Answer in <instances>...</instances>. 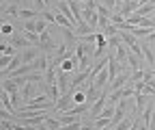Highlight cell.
Here are the masks:
<instances>
[{"label": "cell", "instance_id": "36", "mask_svg": "<svg viewBox=\"0 0 155 130\" xmlns=\"http://www.w3.org/2000/svg\"><path fill=\"white\" fill-rule=\"evenodd\" d=\"M140 130H151V128H149L147 124H140Z\"/></svg>", "mask_w": 155, "mask_h": 130}, {"label": "cell", "instance_id": "26", "mask_svg": "<svg viewBox=\"0 0 155 130\" xmlns=\"http://www.w3.org/2000/svg\"><path fill=\"white\" fill-rule=\"evenodd\" d=\"M131 124H134V121H131L129 117H125V119H123V121H121L119 126H114L112 130H129V126H131Z\"/></svg>", "mask_w": 155, "mask_h": 130}, {"label": "cell", "instance_id": "9", "mask_svg": "<svg viewBox=\"0 0 155 130\" xmlns=\"http://www.w3.org/2000/svg\"><path fill=\"white\" fill-rule=\"evenodd\" d=\"M39 48L41 50H52L54 48V41H52V37H50V30H43V33H39Z\"/></svg>", "mask_w": 155, "mask_h": 130}, {"label": "cell", "instance_id": "3", "mask_svg": "<svg viewBox=\"0 0 155 130\" xmlns=\"http://www.w3.org/2000/svg\"><path fill=\"white\" fill-rule=\"evenodd\" d=\"M134 96H136L134 87H123V89H116V91H112V93H108V102L112 104V102H119L123 98H134Z\"/></svg>", "mask_w": 155, "mask_h": 130}, {"label": "cell", "instance_id": "16", "mask_svg": "<svg viewBox=\"0 0 155 130\" xmlns=\"http://www.w3.org/2000/svg\"><path fill=\"white\" fill-rule=\"evenodd\" d=\"M142 50H144L147 65H151V69H155V54H153V50H151V48H147V46H142Z\"/></svg>", "mask_w": 155, "mask_h": 130}, {"label": "cell", "instance_id": "11", "mask_svg": "<svg viewBox=\"0 0 155 130\" xmlns=\"http://www.w3.org/2000/svg\"><path fill=\"white\" fill-rule=\"evenodd\" d=\"M127 65H129L131 72H138V69H142V59H138V57L129 50V52H127Z\"/></svg>", "mask_w": 155, "mask_h": 130}, {"label": "cell", "instance_id": "2", "mask_svg": "<svg viewBox=\"0 0 155 130\" xmlns=\"http://www.w3.org/2000/svg\"><path fill=\"white\" fill-rule=\"evenodd\" d=\"M106 102H108V91L104 89V93H101L99 98H97V100L93 102V106H91V111H88V115H86V117L95 121L97 117H99V115L104 113V108H106Z\"/></svg>", "mask_w": 155, "mask_h": 130}, {"label": "cell", "instance_id": "34", "mask_svg": "<svg viewBox=\"0 0 155 130\" xmlns=\"http://www.w3.org/2000/svg\"><path fill=\"white\" fill-rule=\"evenodd\" d=\"M151 130H155V111H153V115H151V124H149Z\"/></svg>", "mask_w": 155, "mask_h": 130}, {"label": "cell", "instance_id": "22", "mask_svg": "<svg viewBox=\"0 0 155 130\" xmlns=\"http://www.w3.org/2000/svg\"><path fill=\"white\" fill-rule=\"evenodd\" d=\"M153 111H155L153 106H147V108H144V113H142V124H147V126L151 124V115H153Z\"/></svg>", "mask_w": 155, "mask_h": 130}, {"label": "cell", "instance_id": "4", "mask_svg": "<svg viewBox=\"0 0 155 130\" xmlns=\"http://www.w3.org/2000/svg\"><path fill=\"white\" fill-rule=\"evenodd\" d=\"M138 9H140V2H136V0H125V2L121 5V11H119V13L127 20V17H131Z\"/></svg>", "mask_w": 155, "mask_h": 130}, {"label": "cell", "instance_id": "42", "mask_svg": "<svg viewBox=\"0 0 155 130\" xmlns=\"http://www.w3.org/2000/svg\"><path fill=\"white\" fill-rule=\"evenodd\" d=\"M151 5H155V0H151Z\"/></svg>", "mask_w": 155, "mask_h": 130}, {"label": "cell", "instance_id": "21", "mask_svg": "<svg viewBox=\"0 0 155 130\" xmlns=\"http://www.w3.org/2000/svg\"><path fill=\"white\" fill-rule=\"evenodd\" d=\"M106 37H114V35H119V26H114V24H110V26H106L104 30H101Z\"/></svg>", "mask_w": 155, "mask_h": 130}, {"label": "cell", "instance_id": "1", "mask_svg": "<svg viewBox=\"0 0 155 130\" xmlns=\"http://www.w3.org/2000/svg\"><path fill=\"white\" fill-rule=\"evenodd\" d=\"M93 46L91 44H78L75 46V57L80 61V69L82 72H91L88 65H91V57H95V50H91Z\"/></svg>", "mask_w": 155, "mask_h": 130}, {"label": "cell", "instance_id": "25", "mask_svg": "<svg viewBox=\"0 0 155 130\" xmlns=\"http://www.w3.org/2000/svg\"><path fill=\"white\" fill-rule=\"evenodd\" d=\"M142 78H144V69H138V72H131V80H129V83H131V85H134V83H140Z\"/></svg>", "mask_w": 155, "mask_h": 130}, {"label": "cell", "instance_id": "8", "mask_svg": "<svg viewBox=\"0 0 155 130\" xmlns=\"http://www.w3.org/2000/svg\"><path fill=\"white\" fill-rule=\"evenodd\" d=\"M9 44H11L13 48H19V50H26V48L32 46L26 35H11V41H9Z\"/></svg>", "mask_w": 155, "mask_h": 130}, {"label": "cell", "instance_id": "29", "mask_svg": "<svg viewBox=\"0 0 155 130\" xmlns=\"http://www.w3.org/2000/svg\"><path fill=\"white\" fill-rule=\"evenodd\" d=\"M0 128H2V130H15V124H13V121H9V119H2Z\"/></svg>", "mask_w": 155, "mask_h": 130}, {"label": "cell", "instance_id": "15", "mask_svg": "<svg viewBox=\"0 0 155 130\" xmlns=\"http://www.w3.org/2000/svg\"><path fill=\"white\" fill-rule=\"evenodd\" d=\"M153 11H155V5H151V2H149V5H142V7H140L138 11L134 13V15H140V17H149V15H151Z\"/></svg>", "mask_w": 155, "mask_h": 130}, {"label": "cell", "instance_id": "40", "mask_svg": "<svg viewBox=\"0 0 155 130\" xmlns=\"http://www.w3.org/2000/svg\"><path fill=\"white\" fill-rule=\"evenodd\" d=\"M43 2H45V5H50V2H52V0H43Z\"/></svg>", "mask_w": 155, "mask_h": 130}, {"label": "cell", "instance_id": "23", "mask_svg": "<svg viewBox=\"0 0 155 130\" xmlns=\"http://www.w3.org/2000/svg\"><path fill=\"white\" fill-rule=\"evenodd\" d=\"M24 35L30 39V44H32V46H37V48H39V41H41V39H39V33H28V30H24Z\"/></svg>", "mask_w": 155, "mask_h": 130}, {"label": "cell", "instance_id": "35", "mask_svg": "<svg viewBox=\"0 0 155 130\" xmlns=\"http://www.w3.org/2000/svg\"><path fill=\"white\" fill-rule=\"evenodd\" d=\"M149 41H155V30H153V33L149 35Z\"/></svg>", "mask_w": 155, "mask_h": 130}, {"label": "cell", "instance_id": "20", "mask_svg": "<svg viewBox=\"0 0 155 130\" xmlns=\"http://www.w3.org/2000/svg\"><path fill=\"white\" fill-rule=\"evenodd\" d=\"M61 130H82V119L71 121V124H65V126H61Z\"/></svg>", "mask_w": 155, "mask_h": 130}, {"label": "cell", "instance_id": "24", "mask_svg": "<svg viewBox=\"0 0 155 130\" xmlns=\"http://www.w3.org/2000/svg\"><path fill=\"white\" fill-rule=\"evenodd\" d=\"M97 13H99V15H104V17H112V13H110V9L106 7V5H99V2H97Z\"/></svg>", "mask_w": 155, "mask_h": 130}, {"label": "cell", "instance_id": "33", "mask_svg": "<svg viewBox=\"0 0 155 130\" xmlns=\"http://www.w3.org/2000/svg\"><path fill=\"white\" fill-rule=\"evenodd\" d=\"M37 128H39V130H52V128H50V126H48V124H45V121H41V124H39V126H37Z\"/></svg>", "mask_w": 155, "mask_h": 130}, {"label": "cell", "instance_id": "37", "mask_svg": "<svg viewBox=\"0 0 155 130\" xmlns=\"http://www.w3.org/2000/svg\"><path fill=\"white\" fill-rule=\"evenodd\" d=\"M9 2H11V5H19V2H22V0H9Z\"/></svg>", "mask_w": 155, "mask_h": 130}, {"label": "cell", "instance_id": "43", "mask_svg": "<svg viewBox=\"0 0 155 130\" xmlns=\"http://www.w3.org/2000/svg\"><path fill=\"white\" fill-rule=\"evenodd\" d=\"M153 78H155V72H153Z\"/></svg>", "mask_w": 155, "mask_h": 130}, {"label": "cell", "instance_id": "5", "mask_svg": "<svg viewBox=\"0 0 155 130\" xmlns=\"http://www.w3.org/2000/svg\"><path fill=\"white\" fill-rule=\"evenodd\" d=\"M131 80V76H127V74H119V76H116L112 83H108V93H112V91H116V89H123L125 87V83H129Z\"/></svg>", "mask_w": 155, "mask_h": 130}, {"label": "cell", "instance_id": "10", "mask_svg": "<svg viewBox=\"0 0 155 130\" xmlns=\"http://www.w3.org/2000/svg\"><path fill=\"white\" fill-rule=\"evenodd\" d=\"M2 89L7 91V93H11V96H17L19 85H17V80H15V78H5V80H2Z\"/></svg>", "mask_w": 155, "mask_h": 130}, {"label": "cell", "instance_id": "41", "mask_svg": "<svg viewBox=\"0 0 155 130\" xmlns=\"http://www.w3.org/2000/svg\"><path fill=\"white\" fill-rule=\"evenodd\" d=\"M78 2H88V0H78Z\"/></svg>", "mask_w": 155, "mask_h": 130}, {"label": "cell", "instance_id": "30", "mask_svg": "<svg viewBox=\"0 0 155 130\" xmlns=\"http://www.w3.org/2000/svg\"><path fill=\"white\" fill-rule=\"evenodd\" d=\"M32 2H35V7H37V11H45V2H43V0H32Z\"/></svg>", "mask_w": 155, "mask_h": 130}, {"label": "cell", "instance_id": "27", "mask_svg": "<svg viewBox=\"0 0 155 130\" xmlns=\"http://www.w3.org/2000/svg\"><path fill=\"white\" fill-rule=\"evenodd\" d=\"M123 39H121V35H114V37H108V48H116Z\"/></svg>", "mask_w": 155, "mask_h": 130}, {"label": "cell", "instance_id": "39", "mask_svg": "<svg viewBox=\"0 0 155 130\" xmlns=\"http://www.w3.org/2000/svg\"><path fill=\"white\" fill-rule=\"evenodd\" d=\"M123 2H125V0H116V5H123Z\"/></svg>", "mask_w": 155, "mask_h": 130}, {"label": "cell", "instance_id": "38", "mask_svg": "<svg viewBox=\"0 0 155 130\" xmlns=\"http://www.w3.org/2000/svg\"><path fill=\"white\" fill-rule=\"evenodd\" d=\"M149 2H151V0H140V7H142V5H149Z\"/></svg>", "mask_w": 155, "mask_h": 130}, {"label": "cell", "instance_id": "14", "mask_svg": "<svg viewBox=\"0 0 155 130\" xmlns=\"http://www.w3.org/2000/svg\"><path fill=\"white\" fill-rule=\"evenodd\" d=\"M35 85H41V83H26V85H24V89H22V98H24V100H32L35 91H37Z\"/></svg>", "mask_w": 155, "mask_h": 130}, {"label": "cell", "instance_id": "6", "mask_svg": "<svg viewBox=\"0 0 155 130\" xmlns=\"http://www.w3.org/2000/svg\"><path fill=\"white\" fill-rule=\"evenodd\" d=\"M71 72H63V69H58V89L63 91V93H67L69 87H71Z\"/></svg>", "mask_w": 155, "mask_h": 130}, {"label": "cell", "instance_id": "18", "mask_svg": "<svg viewBox=\"0 0 155 130\" xmlns=\"http://www.w3.org/2000/svg\"><path fill=\"white\" fill-rule=\"evenodd\" d=\"M110 22H112L114 26H119V28H121V26H123V24H125L127 20H125V17H123L121 13H112V17H110Z\"/></svg>", "mask_w": 155, "mask_h": 130}, {"label": "cell", "instance_id": "31", "mask_svg": "<svg viewBox=\"0 0 155 130\" xmlns=\"http://www.w3.org/2000/svg\"><path fill=\"white\" fill-rule=\"evenodd\" d=\"M2 35H13V28L9 24H2Z\"/></svg>", "mask_w": 155, "mask_h": 130}, {"label": "cell", "instance_id": "13", "mask_svg": "<svg viewBox=\"0 0 155 130\" xmlns=\"http://www.w3.org/2000/svg\"><path fill=\"white\" fill-rule=\"evenodd\" d=\"M91 33H95V30H93V26L88 22H80V24L75 26V37H86Z\"/></svg>", "mask_w": 155, "mask_h": 130}, {"label": "cell", "instance_id": "7", "mask_svg": "<svg viewBox=\"0 0 155 130\" xmlns=\"http://www.w3.org/2000/svg\"><path fill=\"white\" fill-rule=\"evenodd\" d=\"M39 50H41V48H37V46H30V48H26V50H19V52H22V65L32 63V61L39 57Z\"/></svg>", "mask_w": 155, "mask_h": 130}, {"label": "cell", "instance_id": "28", "mask_svg": "<svg viewBox=\"0 0 155 130\" xmlns=\"http://www.w3.org/2000/svg\"><path fill=\"white\" fill-rule=\"evenodd\" d=\"M5 15H11V17L19 15V13H17V5H9V7L5 9Z\"/></svg>", "mask_w": 155, "mask_h": 130}, {"label": "cell", "instance_id": "17", "mask_svg": "<svg viewBox=\"0 0 155 130\" xmlns=\"http://www.w3.org/2000/svg\"><path fill=\"white\" fill-rule=\"evenodd\" d=\"M134 100H136V104H138V113H140V111H144V104H147L149 96H147V93H136Z\"/></svg>", "mask_w": 155, "mask_h": 130}, {"label": "cell", "instance_id": "12", "mask_svg": "<svg viewBox=\"0 0 155 130\" xmlns=\"http://www.w3.org/2000/svg\"><path fill=\"white\" fill-rule=\"evenodd\" d=\"M39 17H43V11H32V9H22L19 11V20H39Z\"/></svg>", "mask_w": 155, "mask_h": 130}, {"label": "cell", "instance_id": "19", "mask_svg": "<svg viewBox=\"0 0 155 130\" xmlns=\"http://www.w3.org/2000/svg\"><path fill=\"white\" fill-rule=\"evenodd\" d=\"M45 124H48V126H50L52 130H61V126H63V124H61V119H58V117H50V115H48Z\"/></svg>", "mask_w": 155, "mask_h": 130}, {"label": "cell", "instance_id": "32", "mask_svg": "<svg viewBox=\"0 0 155 130\" xmlns=\"http://www.w3.org/2000/svg\"><path fill=\"white\" fill-rule=\"evenodd\" d=\"M101 5H106L108 9H112V7L116 5V0H104V2H101Z\"/></svg>", "mask_w": 155, "mask_h": 130}]
</instances>
